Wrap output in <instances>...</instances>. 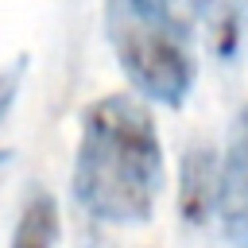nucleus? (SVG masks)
Instances as JSON below:
<instances>
[{"mask_svg":"<svg viewBox=\"0 0 248 248\" xmlns=\"http://www.w3.org/2000/svg\"><path fill=\"white\" fill-rule=\"evenodd\" d=\"M217 221L229 248H248V105L236 112L217 163Z\"/></svg>","mask_w":248,"mask_h":248,"instance_id":"nucleus-3","label":"nucleus"},{"mask_svg":"<svg viewBox=\"0 0 248 248\" xmlns=\"http://www.w3.org/2000/svg\"><path fill=\"white\" fill-rule=\"evenodd\" d=\"M58 236H62L58 202L46 190H35L19 209V221L12 229V244L8 248H58Z\"/></svg>","mask_w":248,"mask_h":248,"instance_id":"nucleus-5","label":"nucleus"},{"mask_svg":"<svg viewBox=\"0 0 248 248\" xmlns=\"http://www.w3.org/2000/svg\"><path fill=\"white\" fill-rule=\"evenodd\" d=\"M163 190V143L151 108L132 93H105L81 112L70 194L101 225H147Z\"/></svg>","mask_w":248,"mask_h":248,"instance_id":"nucleus-1","label":"nucleus"},{"mask_svg":"<svg viewBox=\"0 0 248 248\" xmlns=\"http://www.w3.org/2000/svg\"><path fill=\"white\" fill-rule=\"evenodd\" d=\"M217 205V155L209 147H190L178 170V213L190 225H205Z\"/></svg>","mask_w":248,"mask_h":248,"instance_id":"nucleus-4","label":"nucleus"},{"mask_svg":"<svg viewBox=\"0 0 248 248\" xmlns=\"http://www.w3.org/2000/svg\"><path fill=\"white\" fill-rule=\"evenodd\" d=\"M8 159H12V151H0V170L8 167Z\"/></svg>","mask_w":248,"mask_h":248,"instance_id":"nucleus-8","label":"nucleus"},{"mask_svg":"<svg viewBox=\"0 0 248 248\" xmlns=\"http://www.w3.org/2000/svg\"><path fill=\"white\" fill-rule=\"evenodd\" d=\"M209 46L217 58H232L240 50L244 27H248V0H198Z\"/></svg>","mask_w":248,"mask_h":248,"instance_id":"nucleus-6","label":"nucleus"},{"mask_svg":"<svg viewBox=\"0 0 248 248\" xmlns=\"http://www.w3.org/2000/svg\"><path fill=\"white\" fill-rule=\"evenodd\" d=\"M105 39L143 101L178 108L194 89V35L182 0H105Z\"/></svg>","mask_w":248,"mask_h":248,"instance_id":"nucleus-2","label":"nucleus"},{"mask_svg":"<svg viewBox=\"0 0 248 248\" xmlns=\"http://www.w3.org/2000/svg\"><path fill=\"white\" fill-rule=\"evenodd\" d=\"M23 74H27V54H19L8 70H0V124L8 120L16 97H19V85H23Z\"/></svg>","mask_w":248,"mask_h":248,"instance_id":"nucleus-7","label":"nucleus"}]
</instances>
